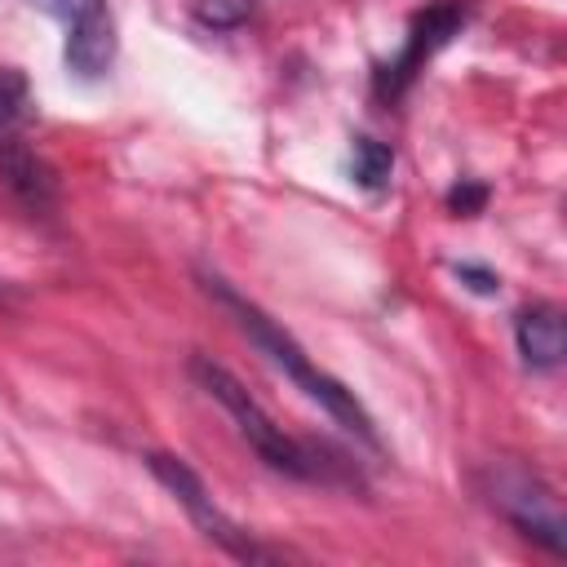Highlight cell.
I'll return each instance as SVG.
<instances>
[{
  "instance_id": "obj_8",
  "label": "cell",
  "mask_w": 567,
  "mask_h": 567,
  "mask_svg": "<svg viewBox=\"0 0 567 567\" xmlns=\"http://www.w3.org/2000/svg\"><path fill=\"white\" fill-rule=\"evenodd\" d=\"M115 49H120L115 22H111V13L102 9V13H93V18L75 22V27H66V49H62V58H66V71H71L75 80H102V75L111 71V62H115Z\"/></svg>"
},
{
  "instance_id": "obj_5",
  "label": "cell",
  "mask_w": 567,
  "mask_h": 567,
  "mask_svg": "<svg viewBox=\"0 0 567 567\" xmlns=\"http://www.w3.org/2000/svg\"><path fill=\"white\" fill-rule=\"evenodd\" d=\"M465 18H470V9L456 4V0H443V4H430L425 13H416L403 53L377 71V93H381V97H399V93L416 80V71L465 27Z\"/></svg>"
},
{
  "instance_id": "obj_10",
  "label": "cell",
  "mask_w": 567,
  "mask_h": 567,
  "mask_svg": "<svg viewBox=\"0 0 567 567\" xmlns=\"http://www.w3.org/2000/svg\"><path fill=\"white\" fill-rule=\"evenodd\" d=\"M394 173V151L377 137H354V182L363 190H385Z\"/></svg>"
},
{
  "instance_id": "obj_9",
  "label": "cell",
  "mask_w": 567,
  "mask_h": 567,
  "mask_svg": "<svg viewBox=\"0 0 567 567\" xmlns=\"http://www.w3.org/2000/svg\"><path fill=\"white\" fill-rule=\"evenodd\" d=\"M31 89L18 66H0V137L4 133H27L31 124Z\"/></svg>"
},
{
  "instance_id": "obj_12",
  "label": "cell",
  "mask_w": 567,
  "mask_h": 567,
  "mask_svg": "<svg viewBox=\"0 0 567 567\" xmlns=\"http://www.w3.org/2000/svg\"><path fill=\"white\" fill-rule=\"evenodd\" d=\"M27 4H35L49 18H58L62 27H75V22H84V18H93V13L106 9L102 0H27Z\"/></svg>"
},
{
  "instance_id": "obj_2",
  "label": "cell",
  "mask_w": 567,
  "mask_h": 567,
  "mask_svg": "<svg viewBox=\"0 0 567 567\" xmlns=\"http://www.w3.org/2000/svg\"><path fill=\"white\" fill-rule=\"evenodd\" d=\"M190 377L204 385V394H213V399L230 412V421L239 425V434L248 439V447H252L270 470L288 474V478H310V483H315V478H328V465L319 461V452H315L310 443H297L292 434H284V425H275V416L244 390V381H239L235 372H226L221 363L195 354V359H190Z\"/></svg>"
},
{
  "instance_id": "obj_3",
  "label": "cell",
  "mask_w": 567,
  "mask_h": 567,
  "mask_svg": "<svg viewBox=\"0 0 567 567\" xmlns=\"http://www.w3.org/2000/svg\"><path fill=\"white\" fill-rule=\"evenodd\" d=\"M487 505L496 514H505L523 536H532L536 545H545L549 554H563L567 549V523H563V505L554 496V487L536 474H527L523 465H487L483 478H478Z\"/></svg>"
},
{
  "instance_id": "obj_7",
  "label": "cell",
  "mask_w": 567,
  "mask_h": 567,
  "mask_svg": "<svg viewBox=\"0 0 567 567\" xmlns=\"http://www.w3.org/2000/svg\"><path fill=\"white\" fill-rule=\"evenodd\" d=\"M514 341H518V354H523L527 368H536V372L558 368L563 354H567L563 310L549 306V301H536V306L518 310V319H514Z\"/></svg>"
},
{
  "instance_id": "obj_11",
  "label": "cell",
  "mask_w": 567,
  "mask_h": 567,
  "mask_svg": "<svg viewBox=\"0 0 567 567\" xmlns=\"http://www.w3.org/2000/svg\"><path fill=\"white\" fill-rule=\"evenodd\" d=\"M252 13V0H195V18L213 31H235Z\"/></svg>"
},
{
  "instance_id": "obj_1",
  "label": "cell",
  "mask_w": 567,
  "mask_h": 567,
  "mask_svg": "<svg viewBox=\"0 0 567 567\" xmlns=\"http://www.w3.org/2000/svg\"><path fill=\"white\" fill-rule=\"evenodd\" d=\"M204 292H208L217 306H226V310L235 315V323L257 341V350H261L279 372H288V377L297 381V390H306L328 416H337V421H341L346 430H354L363 443H377V425H372L368 408L354 399V390H346L337 377H328L323 368H315L310 354L297 346V337H292L284 323H275L257 301H248L244 292H235L221 275H204Z\"/></svg>"
},
{
  "instance_id": "obj_13",
  "label": "cell",
  "mask_w": 567,
  "mask_h": 567,
  "mask_svg": "<svg viewBox=\"0 0 567 567\" xmlns=\"http://www.w3.org/2000/svg\"><path fill=\"white\" fill-rule=\"evenodd\" d=\"M483 204H487V186H478V182H461L447 190V208L456 217H474V213H483Z\"/></svg>"
},
{
  "instance_id": "obj_6",
  "label": "cell",
  "mask_w": 567,
  "mask_h": 567,
  "mask_svg": "<svg viewBox=\"0 0 567 567\" xmlns=\"http://www.w3.org/2000/svg\"><path fill=\"white\" fill-rule=\"evenodd\" d=\"M0 182L31 213H53L58 208V173L27 142V133H4L0 137Z\"/></svg>"
},
{
  "instance_id": "obj_4",
  "label": "cell",
  "mask_w": 567,
  "mask_h": 567,
  "mask_svg": "<svg viewBox=\"0 0 567 567\" xmlns=\"http://www.w3.org/2000/svg\"><path fill=\"white\" fill-rule=\"evenodd\" d=\"M146 465H151V474L173 492V501L190 514V523L213 540V545H221L230 558H239V563H270L275 554L270 549H261L235 518H226L221 509H217V501L208 496V487H204V478L182 461V456H168V452H151L146 456Z\"/></svg>"
},
{
  "instance_id": "obj_14",
  "label": "cell",
  "mask_w": 567,
  "mask_h": 567,
  "mask_svg": "<svg viewBox=\"0 0 567 567\" xmlns=\"http://www.w3.org/2000/svg\"><path fill=\"white\" fill-rule=\"evenodd\" d=\"M456 275H461L474 292H496V288H501V284H496V275H492V270H483V266H456Z\"/></svg>"
}]
</instances>
